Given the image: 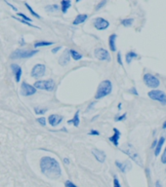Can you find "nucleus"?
Returning a JSON list of instances; mask_svg holds the SVG:
<instances>
[{
    "label": "nucleus",
    "instance_id": "nucleus-4",
    "mask_svg": "<svg viewBox=\"0 0 166 187\" xmlns=\"http://www.w3.org/2000/svg\"><path fill=\"white\" fill-rule=\"evenodd\" d=\"M38 53V50H28V49H17L15 50L10 56L12 60H19V59H28V57H33L35 54Z\"/></svg>",
    "mask_w": 166,
    "mask_h": 187
},
{
    "label": "nucleus",
    "instance_id": "nucleus-40",
    "mask_svg": "<svg viewBox=\"0 0 166 187\" xmlns=\"http://www.w3.org/2000/svg\"><path fill=\"white\" fill-rule=\"evenodd\" d=\"M61 49H62V46H59V47H57V48H53V49H52V53H53V54H56V53L59 52Z\"/></svg>",
    "mask_w": 166,
    "mask_h": 187
},
{
    "label": "nucleus",
    "instance_id": "nucleus-14",
    "mask_svg": "<svg viewBox=\"0 0 166 187\" xmlns=\"http://www.w3.org/2000/svg\"><path fill=\"white\" fill-rule=\"evenodd\" d=\"M11 69L14 73V76H15V80L16 82H20L21 80V73H23V71H21V68L19 64L17 63H12L11 64Z\"/></svg>",
    "mask_w": 166,
    "mask_h": 187
},
{
    "label": "nucleus",
    "instance_id": "nucleus-35",
    "mask_svg": "<svg viewBox=\"0 0 166 187\" xmlns=\"http://www.w3.org/2000/svg\"><path fill=\"white\" fill-rule=\"evenodd\" d=\"M36 121L38 122V123L41 125V126H46V118L45 117H39V118H37L36 119Z\"/></svg>",
    "mask_w": 166,
    "mask_h": 187
},
{
    "label": "nucleus",
    "instance_id": "nucleus-3",
    "mask_svg": "<svg viewBox=\"0 0 166 187\" xmlns=\"http://www.w3.org/2000/svg\"><path fill=\"white\" fill-rule=\"evenodd\" d=\"M121 150L123 151V152H124L126 155H128L130 158H131V159H132L135 163H137L138 165H140V166H142L143 162H142L141 157H140L139 153L137 152L136 149H135V147H134L132 144H130V143H125V144L122 145Z\"/></svg>",
    "mask_w": 166,
    "mask_h": 187
},
{
    "label": "nucleus",
    "instance_id": "nucleus-38",
    "mask_svg": "<svg viewBox=\"0 0 166 187\" xmlns=\"http://www.w3.org/2000/svg\"><path fill=\"white\" fill-rule=\"evenodd\" d=\"M89 135H100V133L96 130H91L88 134Z\"/></svg>",
    "mask_w": 166,
    "mask_h": 187
},
{
    "label": "nucleus",
    "instance_id": "nucleus-48",
    "mask_svg": "<svg viewBox=\"0 0 166 187\" xmlns=\"http://www.w3.org/2000/svg\"><path fill=\"white\" fill-rule=\"evenodd\" d=\"M120 109H121V103L118 104V110H120Z\"/></svg>",
    "mask_w": 166,
    "mask_h": 187
},
{
    "label": "nucleus",
    "instance_id": "nucleus-27",
    "mask_svg": "<svg viewBox=\"0 0 166 187\" xmlns=\"http://www.w3.org/2000/svg\"><path fill=\"white\" fill-rule=\"evenodd\" d=\"M45 10L47 11V12H58L60 10V7L58 6L57 4H52V5H48V6H46L45 7Z\"/></svg>",
    "mask_w": 166,
    "mask_h": 187
},
{
    "label": "nucleus",
    "instance_id": "nucleus-42",
    "mask_svg": "<svg viewBox=\"0 0 166 187\" xmlns=\"http://www.w3.org/2000/svg\"><path fill=\"white\" fill-rule=\"evenodd\" d=\"M95 103H96V102H93V103H91L89 104V106L87 107V109H86V111H89V110L92 108V107H93V105L95 104Z\"/></svg>",
    "mask_w": 166,
    "mask_h": 187
},
{
    "label": "nucleus",
    "instance_id": "nucleus-49",
    "mask_svg": "<svg viewBox=\"0 0 166 187\" xmlns=\"http://www.w3.org/2000/svg\"><path fill=\"white\" fill-rule=\"evenodd\" d=\"M165 135H166V134H165Z\"/></svg>",
    "mask_w": 166,
    "mask_h": 187
},
{
    "label": "nucleus",
    "instance_id": "nucleus-13",
    "mask_svg": "<svg viewBox=\"0 0 166 187\" xmlns=\"http://www.w3.org/2000/svg\"><path fill=\"white\" fill-rule=\"evenodd\" d=\"M120 136H121V133L118 129L116 128H113V135L109 139V140L112 143L114 146H118L119 144V139H120Z\"/></svg>",
    "mask_w": 166,
    "mask_h": 187
},
{
    "label": "nucleus",
    "instance_id": "nucleus-21",
    "mask_svg": "<svg viewBox=\"0 0 166 187\" xmlns=\"http://www.w3.org/2000/svg\"><path fill=\"white\" fill-rule=\"evenodd\" d=\"M71 6V1L70 0H62L61 1V10L64 14H67L69 8Z\"/></svg>",
    "mask_w": 166,
    "mask_h": 187
},
{
    "label": "nucleus",
    "instance_id": "nucleus-2",
    "mask_svg": "<svg viewBox=\"0 0 166 187\" xmlns=\"http://www.w3.org/2000/svg\"><path fill=\"white\" fill-rule=\"evenodd\" d=\"M112 91V84L110 80H104L100 83L97 89V93L95 95V99L103 98L107 96H109Z\"/></svg>",
    "mask_w": 166,
    "mask_h": 187
},
{
    "label": "nucleus",
    "instance_id": "nucleus-10",
    "mask_svg": "<svg viewBox=\"0 0 166 187\" xmlns=\"http://www.w3.org/2000/svg\"><path fill=\"white\" fill-rule=\"evenodd\" d=\"M36 93V89H35L32 85L28 84L26 82H23L21 86V94L25 97H30L32 96Z\"/></svg>",
    "mask_w": 166,
    "mask_h": 187
},
{
    "label": "nucleus",
    "instance_id": "nucleus-36",
    "mask_svg": "<svg viewBox=\"0 0 166 187\" xmlns=\"http://www.w3.org/2000/svg\"><path fill=\"white\" fill-rule=\"evenodd\" d=\"M160 161L162 164H166V147L164 148V151L163 153L161 154V157H160Z\"/></svg>",
    "mask_w": 166,
    "mask_h": 187
},
{
    "label": "nucleus",
    "instance_id": "nucleus-34",
    "mask_svg": "<svg viewBox=\"0 0 166 187\" xmlns=\"http://www.w3.org/2000/svg\"><path fill=\"white\" fill-rule=\"evenodd\" d=\"M126 116H127V113H124V114L120 115V116H116V117L114 118V120L116 121V122L123 121V120H125V119H126Z\"/></svg>",
    "mask_w": 166,
    "mask_h": 187
},
{
    "label": "nucleus",
    "instance_id": "nucleus-43",
    "mask_svg": "<svg viewBox=\"0 0 166 187\" xmlns=\"http://www.w3.org/2000/svg\"><path fill=\"white\" fill-rule=\"evenodd\" d=\"M6 3H7V4H8V5H9V6L11 7V8H12V9L14 10V11H18V9L16 8V7H15V6H13V5H12L11 3H9V2H7V1H6Z\"/></svg>",
    "mask_w": 166,
    "mask_h": 187
},
{
    "label": "nucleus",
    "instance_id": "nucleus-19",
    "mask_svg": "<svg viewBox=\"0 0 166 187\" xmlns=\"http://www.w3.org/2000/svg\"><path fill=\"white\" fill-rule=\"evenodd\" d=\"M115 166H116L122 172H126L128 170L131 169V164H130L128 161L121 163L119 161H115Z\"/></svg>",
    "mask_w": 166,
    "mask_h": 187
},
{
    "label": "nucleus",
    "instance_id": "nucleus-11",
    "mask_svg": "<svg viewBox=\"0 0 166 187\" xmlns=\"http://www.w3.org/2000/svg\"><path fill=\"white\" fill-rule=\"evenodd\" d=\"M94 55L97 57L98 60L100 61H107V62H110L111 61V56L110 53L107 51L106 49L104 48H97L95 49L94 51Z\"/></svg>",
    "mask_w": 166,
    "mask_h": 187
},
{
    "label": "nucleus",
    "instance_id": "nucleus-32",
    "mask_svg": "<svg viewBox=\"0 0 166 187\" xmlns=\"http://www.w3.org/2000/svg\"><path fill=\"white\" fill-rule=\"evenodd\" d=\"M113 187H121V184L119 182V179L116 176H113Z\"/></svg>",
    "mask_w": 166,
    "mask_h": 187
},
{
    "label": "nucleus",
    "instance_id": "nucleus-17",
    "mask_svg": "<svg viewBox=\"0 0 166 187\" xmlns=\"http://www.w3.org/2000/svg\"><path fill=\"white\" fill-rule=\"evenodd\" d=\"M116 38L117 35L115 33H112L109 37V46L111 52H116Z\"/></svg>",
    "mask_w": 166,
    "mask_h": 187
},
{
    "label": "nucleus",
    "instance_id": "nucleus-37",
    "mask_svg": "<svg viewBox=\"0 0 166 187\" xmlns=\"http://www.w3.org/2000/svg\"><path fill=\"white\" fill-rule=\"evenodd\" d=\"M64 187H77L74 182H71L70 180H66V182H64Z\"/></svg>",
    "mask_w": 166,
    "mask_h": 187
},
{
    "label": "nucleus",
    "instance_id": "nucleus-31",
    "mask_svg": "<svg viewBox=\"0 0 166 187\" xmlns=\"http://www.w3.org/2000/svg\"><path fill=\"white\" fill-rule=\"evenodd\" d=\"M17 16H19L20 19H21V20H24V21H28V23H31V19L28 18L26 15H25V14H23V13H18Z\"/></svg>",
    "mask_w": 166,
    "mask_h": 187
},
{
    "label": "nucleus",
    "instance_id": "nucleus-24",
    "mask_svg": "<svg viewBox=\"0 0 166 187\" xmlns=\"http://www.w3.org/2000/svg\"><path fill=\"white\" fill-rule=\"evenodd\" d=\"M54 44V42H49V41H37L34 43V48H39V47H44V46H51Z\"/></svg>",
    "mask_w": 166,
    "mask_h": 187
},
{
    "label": "nucleus",
    "instance_id": "nucleus-8",
    "mask_svg": "<svg viewBox=\"0 0 166 187\" xmlns=\"http://www.w3.org/2000/svg\"><path fill=\"white\" fill-rule=\"evenodd\" d=\"M45 72H46V66L42 63H38V64H35L32 67L31 75L35 79H38L44 76Z\"/></svg>",
    "mask_w": 166,
    "mask_h": 187
},
{
    "label": "nucleus",
    "instance_id": "nucleus-15",
    "mask_svg": "<svg viewBox=\"0 0 166 187\" xmlns=\"http://www.w3.org/2000/svg\"><path fill=\"white\" fill-rule=\"evenodd\" d=\"M92 153H93L94 156H95V158L97 159L98 162L104 163V162L106 161V157H107V156H106V153L104 152V151L100 150V149H98V148H95V149L92 150Z\"/></svg>",
    "mask_w": 166,
    "mask_h": 187
},
{
    "label": "nucleus",
    "instance_id": "nucleus-28",
    "mask_svg": "<svg viewBox=\"0 0 166 187\" xmlns=\"http://www.w3.org/2000/svg\"><path fill=\"white\" fill-rule=\"evenodd\" d=\"M25 6L26 7V9L28 10V12H30V13L31 14V15H32L33 17H35L36 19H41V17H40V16H38V14H37V13H35V12H34V10L31 8V7L30 5H28V3H27V2H25Z\"/></svg>",
    "mask_w": 166,
    "mask_h": 187
},
{
    "label": "nucleus",
    "instance_id": "nucleus-46",
    "mask_svg": "<svg viewBox=\"0 0 166 187\" xmlns=\"http://www.w3.org/2000/svg\"><path fill=\"white\" fill-rule=\"evenodd\" d=\"M162 129H164V130H166V121L163 123V125H162Z\"/></svg>",
    "mask_w": 166,
    "mask_h": 187
},
{
    "label": "nucleus",
    "instance_id": "nucleus-30",
    "mask_svg": "<svg viewBox=\"0 0 166 187\" xmlns=\"http://www.w3.org/2000/svg\"><path fill=\"white\" fill-rule=\"evenodd\" d=\"M47 108H39V107H34V112L37 115H42L47 112Z\"/></svg>",
    "mask_w": 166,
    "mask_h": 187
},
{
    "label": "nucleus",
    "instance_id": "nucleus-22",
    "mask_svg": "<svg viewBox=\"0 0 166 187\" xmlns=\"http://www.w3.org/2000/svg\"><path fill=\"white\" fill-rule=\"evenodd\" d=\"M137 57H138V54L135 53L134 51H130V52H128V53L126 54L125 60H126V62H127V63H131L132 61L135 60V59H137Z\"/></svg>",
    "mask_w": 166,
    "mask_h": 187
},
{
    "label": "nucleus",
    "instance_id": "nucleus-29",
    "mask_svg": "<svg viewBox=\"0 0 166 187\" xmlns=\"http://www.w3.org/2000/svg\"><path fill=\"white\" fill-rule=\"evenodd\" d=\"M12 18H13V19H15V20H17V21H21V24H25L26 25H28V26H31V27H34V28H39L38 26H36V25H33L32 24L28 23V21H26L21 20V19H20V18H17V17H15V16H12Z\"/></svg>",
    "mask_w": 166,
    "mask_h": 187
},
{
    "label": "nucleus",
    "instance_id": "nucleus-33",
    "mask_svg": "<svg viewBox=\"0 0 166 187\" xmlns=\"http://www.w3.org/2000/svg\"><path fill=\"white\" fill-rule=\"evenodd\" d=\"M107 4V0H103V1H101V2H99V4L96 6V8H95V10L96 11H99L101 8H103V7L105 6Z\"/></svg>",
    "mask_w": 166,
    "mask_h": 187
},
{
    "label": "nucleus",
    "instance_id": "nucleus-20",
    "mask_svg": "<svg viewBox=\"0 0 166 187\" xmlns=\"http://www.w3.org/2000/svg\"><path fill=\"white\" fill-rule=\"evenodd\" d=\"M87 19H88V15H87V14H79V15L76 16V18L74 19V21H73V25H77L83 24Z\"/></svg>",
    "mask_w": 166,
    "mask_h": 187
},
{
    "label": "nucleus",
    "instance_id": "nucleus-9",
    "mask_svg": "<svg viewBox=\"0 0 166 187\" xmlns=\"http://www.w3.org/2000/svg\"><path fill=\"white\" fill-rule=\"evenodd\" d=\"M93 25L97 30H106L110 26V21L104 18H96L93 21Z\"/></svg>",
    "mask_w": 166,
    "mask_h": 187
},
{
    "label": "nucleus",
    "instance_id": "nucleus-26",
    "mask_svg": "<svg viewBox=\"0 0 166 187\" xmlns=\"http://www.w3.org/2000/svg\"><path fill=\"white\" fill-rule=\"evenodd\" d=\"M133 23H134V19H132V18L124 19V20H122V21H121V25H123V26H125V27L131 26V25H133Z\"/></svg>",
    "mask_w": 166,
    "mask_h": 187
},
{
    "label": "nucleus",
    "instance_id": "nucleus-12",
    "mask_svg": "<svg viewBox=\"0 0 166 187\" xmlns=\"http://www.w3.org/2000/svg\"><path fill=\"white\" fill-rule=\"evenodd\" d=\"M64 120V117L61 116V115H58V114H51L50 116L48 117V123L53 126L56 127L58 125H60L62 123V121Z\"/></svg>",
    "mask_w": 166,
    "mask_h": 187
},
{
    "label": "nucleus",
    "instance_id": "nucleus-18",
    "mask_svg": "<svg viewBox=\"0 0 166 187\" xmlns=\"http://www.w3.org/2000/svg\"><path fill=\"white\" fill-rule=\"evenodd\" d=\"M164 142H165V138H164V136H160V138L157 139V143H156L155 148H154V156H159V154L161 152V149L163 147Z\"/></svg>",
    "mask_w": 166,
    "mask_h": 187
},
{
    "label": "nucleus",
    "instance_id": "nucleus-5",
    "mask_svg": "<svg viewBox=\"0 0 166 187\" xmlns=\"http://www.w3.org/2000/svg\"><path fill=\"white\" fill-rule=\"evenodd\" d=\"M143 81L146 84L147 87L153 89V90H156V88H158L160 86V81L155 75L151 74V73H146L143 76Z\"/></svg>",
    "mask_w": 166,
    "mask_h": 187
},
{
    "label": "nucleus",
    "instance_id": "nucleus-44",
    "mask_svg": "<svg viewBox=\"0 0 166 187\" xmlns=\"http://www.w3.org/2000/svg\"><path fill=\"white\" fill-rule=\"evenodd\" d=\"M155 187H162V185H161V183H160L159 180H157V181L155 182Z\"/></svg>",
    "mask_w": 166,
    "mask_h": 187
},
{
    "label": "nucleus",
    "instance_id": "nucleus-25",
    "mask_svg": "<svg viewBox=\"0 0 166 187\" xmlns=\"http://www.w3.org/2000/svg\"><path fill=\"white\" fill-rule=\"evenodd\" d=\"M69 54H70V57H73L74 61H79L82 59V55L76 52L75 50H69Z\"/></svg>",
    "mask_w": 166,
    "mask_h": 187
},
{
    "label": "nucleus",
    "instance_id": "nucleus-16",
    "mask_svg": "<svg viewBox=\"0 0 166 187\" xmlns=\"http://www.w3.org/2000/svg\"><path fill=\"white\" fill-rule=\"evenodd\" d=\"M70 61V54H69V50H66V51L64 52V54L60 57L59 59V62L61 66H67V64Z\"/></svg>",
    "mask_w": 166,
    "mask_h": 187
},
{
    "label": "nucleus",
    "instance_id": "nucleus-23",
    "mask_svg": "<svg viewBox=\"0 0 166 187\" xmlns=\"http://www.w3.org/2000/svg\"><path fill=\"white\" fill-rule=\"evenodd\" d=\"M79 122H80V120H79V110H77L75 112V114H74V118L68 121V124H74V127H78L79 126Z\"/></svg>",
    "mask_w": 166,
    "mask_h": 187
},
{
    "label": "nucleus",
    "instance_id": "nucleus-45",
    "mask_svg": "<svg viewBox=\"0 0 166 187\" xmlns=\"http://www.w3.org/2000/svg\"><path fill=\"white\" fill-rule=\"evenodd\" d=\"M64 162L66 163L67 165H69V158H64Z\"/></svg>",
    "mask_w": 166,
    "mask_h": 187
},
{
    "label": "nucleus",
    "instance_id": "nucleus-7",
    "mask_svg": "<svg viewBox=\"0 0 166 187\" xmlns=\"http://www.w3.org/2000/svg\"><path fill=\"white\" fill-rule=\"evenodd\" d=\"M33 87L35 89L51 92L55 89V82H54V80H52V79H49V80H39L34 83Z\"/></svg>",
    "mask_w": 166,
    "mask_h": 187
},
{
    "label": "nucleus",
    "instance_id": "nucleus-41",
    "mask_svg": "<svg viewBox=\"0 0 166 187\" xmlns=\"http://www.w3.org/2000/svg\"><path fill=\"white\" fill-rule=\"evenodd\" d=\"M130 93H132L133 94V95H135V96H138V92H137L136 91V88H132V89H130V91H129Z\"/></svg>",
    "mask_w": 166,
    "mask_h": 187
},
{
    "label": "nucleus",
    "instance_id": "nucleus-6",
    "mask_svg": "<svg viewBox=\"0 0 166 187\" xmlns=\"http://www.w3.org/2000/svg\"><path fill=\"white\" fill-rule=\"evenodd\" d=\"M148 96L150 99L155 100L161 103L162 105H166V94L160 90H151L148 93Z\"/></svg>",
    "mask_w": 166,
    "mask_h": 187
},
{
    "label": "nucleus",
    "instance_id": "nucleus-39",
    "mask_svg": "<svg viewBox=\"0 0 166 187\" xmlns=\"http://www.w3.org/2000/svg\"><path fill=\"white\" fill-rule=\"evenodd\" d=\"M117 62L120 64V66H122V64H123V62H122V59H121V54H120V52L117 53Z\"/></svg>",
    "mask_w": 166,
    "mask_h": 187
},
{
    "label": "nucleus",
    "instance_id": "nucleus-47",
    "mask_svg": "<svg viewBox=\"0 0 166 187\" xmlns=\"http://www.w3.org/2000/svg\"><path fill=\"white\" fill-rule=\"evenodd\" d=\"M24 44H26V43L24 42V39L21 38V45H24Z\"/></svg>",
    "mask_w": 166,
    "mask_h": 187
},
{
    "label": "nucleus",
    "instance_id": "nucleus-1",
    "mask_svg": "<svg viewBox=\"0 0 166 187\" xmlns=\"http://www.w3.org/2000/svg\"><path fill=\"white\" fill-rule=\"evenodd\" d=\"M40 170L42 174L50 179H57L62 175L59 163L56 159L49 156L42 157L40 160Z\"/></svg>",
    "mask_w": 166,
    "mask_h": 187
}]
</instances>
